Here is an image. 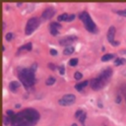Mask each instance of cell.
<instances>
[{
	"instance_id": "20",
	"label": "cell",
	"mask_w": 126,
	"mask_h": 126,
	"mask_svg": "<svg viewBox=\"0 0 126 126\" xmlns=\"http://www.w3.org/2000/svg\"><path fill=\"white\" fill-rule=\"evenodd\" d=\"M78 64V58H72V59H70L69 60V65L70 66H76Z\"/></svg>"
},
{
	"instance_id": "23",
	"label": "cell",
	"mask_w": 126,
	"mask_h": 126,
	"mask_svg": "<svg viewBox=\"0 0 126 126\" xmlns=\"http://www.w3.org/2000/svg\"><path fill=\"white\" fill-rule=\"evenodd\" d=\"M14 37V34L12 33V32H8L6 35H5V38H6V40H8V41H10V40H12V38Z\"/></svg>"
},
{
	"instance_id": "21",
	"label": "cell",
	"mask_w": 126,
	"mask_h": 126,
	"mask_svg": "<svg viewBox=\"0 0 126 126\" xmlns=\"http://www.w3.org/2000/svg\"><path fill=\"white\" fill-rule=\"evenodd\" d=\"M49 30H50V33H51L52 35H57V34H58V30H57V29L49 27Z\"/></svg>"
},
{
	"instance_id": "14",
	"label": "cell",
	"mask_w": 126,
	"mask_h": 126,
	"mask_svg": "<svg viewBox=\"0 0 126 126\" xmlns=\"http://www.w3.org/2000/svg\"><path fill=\"white\" fill-rule=\"evenodd\" d=\"M75 51V47L74 46H67V47H65L64 48V50H63V54L64 55H71L73 52Z\"/></svg>"
},
{
	"instance_id": "34",
	"label": "cell",
	"mask_w": 126,
	"mask_h": 126,
	"mask_svg": "<svg viewBox=\"0 0 126 126\" xmlns=\"http://www.w3.org/2000/svg\"><path fill=\"white\" fill-rule=\"evenodd\" d=\"M119 53H120V54H124V55H126V49H122V50H120Z\"/></svg>"
},
{
	"instance_id": "9",
	"label": "cell",
	"mask_w": 126,
	"mask_h": 126,
	"mask_svg": "<svg viewBox=\"0 0 126 126\" xmlns=\"http://www.w3.org/2000/svg\"><path fill=\"white\" fill-rule=\"evenodd\" d=\"M54 14H55L54 8H52V7H47V8L42 12L41 16H42V18H43L44 20H48V19H51V18L54 16Z\"/></svg>"
},
{
	"instance_id": "17",
	"label": "cell",
	"mask_w": 126,
	"mask_h": 126,
	"mask_svg": "<svg viewBox=\"0 0 126 126\" xmlns=\"http://www.w3.org/2000/svg\"><path fill=\"white\" fill-rule=\"evenodd\" d=\"M68 17H69V14L63 13V14H61V15H59V16L57 17V20H58L59 22H61V21H66V22H67Z\"/></svg>"
},
{
	"instance_id": "16",
	"label": "cell",
	"mask_w": 126,
	"mask_h": 126,
	"mask_svg": "<svg viewBox=\"0 0 126 126\" xmlns=\"http://www.w3.org/2000/svg\"><path fill=\"white\" fill-rule=\"evenodd\" d=\"M114 57V54H112V53H107V54H104V55H102V57H101V61H108V60H110V59H112Z\"/></svg>"
},
{
	"instance_id": "19",
	"label": "cell",
	"mask_w": 126,
	"mask_h": 126,
	"mask_svg": "<svg viewBox=\"0 0 126 126\" xmlns=\"http://www.w3.org/2000/svg\"><path fill=\"white\" fill-rule=\"evenodd\" d=\"M86 117H87V114H86L85 112H83V113H82V114H81L77 119H79V120H80V122H81L82 124H84V123H85V119H86Z\"/></svg>"
},
{
	"instance_id": "7",
	"label": "cell",
	"mask_w": 126,
	"mask_h": 126,
	"mask_svg": "<svg viewBox=\"0 0 126 126\" xmlns=\"http://www.w3.org/2000/svg\"><path fill=\"white\" fill-rule=\"evenodd\" d=\"M115 32H116V29H115V27H113V26L109 27L108 32H107V39H108V41H109L113 46H117V45L120 44L119 41H116V40L114 39Z\"/></svg>"
},
{
	"instance_id": "36",
	"label": "cell",
	"mask_w": 126,
	"mask_h": 126,
	"mask_svg": "<svg viewBox=\"0 0 126 126\" xmlns=\"http://www.w3.org/2000/svg\"><path fill=\"white\" fill-rule=\"evenodd\" d=\"M125 101H126V94H125Z\"/></svg>"
},
{
	"instance_id": "6",
	"label": "cell",
	"mask_w": 126,
	"mask_h": 126,
	"mask_svg": "<svg viewBox=\"0 0 126 126\" xmlns=\"http://www.w3.org/2000/svg\"><path fill=\"white\" fill-rule=\"evenodd\" d=\"M76 100V96L72 94H67L65 95H63L59 100H58V103L60 105H63V106H68V105H71L75 102Z\"/></svg>"
},
{
	"instance_id": "31",
	"label": "cell",
	"mask_w": 126,
	"mask_h": 126,
	"mask_svg": "<svg viewBox=\"0 0 126 126\" xmlns=\"http://www.w3.org/2000/svg\"><path fill=\"white\" fill-rule=\"evenodd\" d=\"M50 54H51L52 56H56V55L58 54V52H57V50H55V49H50Z\"/></svg>"
},
{
	"instance_id": "25",
	"label": "cell",
	"mask_w": 126,
	"mask_h": 126,
	"mask_svg": "<svg viewBox=\"0 0 126 126\" xmlns=\"http://www.w3.org/2000/svg\"><path fill=\"white\" fill-rule=\"evenodd\" d=\"M116 13H117L119 16H122V17H126V9H124V10H119V11H116Z\"/></svg>"
},
{
	"instance_id": "13",
	"label": "cell",
	"mask_w": 126,
	"mask_h": 126,
	"mask_svg": "<svg viewBox=\"0 0 126 126\" xmlns=\"http://www.w3.org/2000/svg\"><path fill=\"white\" fill-rule=\"evenodd\" d=\"M88 84H89V82H88V81H84V82H81V83H79V84L75 85V89H76L77 91L81 92V91H82L84 88H86V87L88 86Z\"/></svg>"
},
{
	"instance_id": "4",
	"label": "cell",
	"mask_w": 126,
	"mask_h": 126,
	"mask_svg": "<svg viewBox=\"0 0 126 126\" xmlns=\"http://www.w3.org/2000/svg\"><path fill=\"white\" fill-rule=\"evenodd\" d=\"M40 24V21L37 17H32L31 18L28 22H27V25H26V29H25V32H26V34L27 35H30L32 34L39 26Z\"/></svg>"
},
{
	"instance_id": "26",
	"label": "cell",
	"mask_w": 126,
	"mask_h": 126,
	"mask_svg": "<svg viewBox=\"0 0 126 126\" xmlns=\"http://www.w3.org/2000/svg\"><path fill=\"white\" fill-rule=\"evenodd\" d=\"M11 122V118L9 116H4V125H8L9 123Z\"/></svg>"
},
{
	"instance_id": "32",
	"label": "cell",
	"mask_w": 126,
	"mask_h": 126,
	"mask_svg": "<svg viewBox=\"0 0 126 126\" xmlns=\"http://www.w3.org/2000/svg\"><path fill=\"white\" fill-rule=\"evenodd\" d=\"M47 66H48V68H50L51 70H55V69H56V66H55V65H53L52 63H48V65H47Z\"/></svg>"
},
{
	"instance_id": "12",
	"label": "cell",
	"mask_w": 126,
	"mask_h": 126,
	"mask_svg": "<svg viewBox=\"0 0 126 126\" xmlns=\"http://www.w3.org/2000/svg\"><path fill=\"white\" fill-rule=\"evenodd\" d=\"M20 88V83L19 82H17V81H12L10 84H9V89H10V91H12V92H16V91H18V89Z\"/></svg>"
},
{
	"instance_id": "5",
	"label": "cell",
	"mask_w": 126,
	"mask_h": 126,
	"mask_svg": "<svg viewBox=\"0 0 126 126\" xmlns=\"http://www.w3.org/2000/svg\"><path fill=\"white\" fill-rule=\"evenodd\" d=\"M107 82H108L107 80H105L103 77H101V76L99 75L98 77L92 79L90 83H91V87H92V89H93L94 91H98V90L102 89V88L107 84Z\"/></svg>"
},
{
	"instance_id": "22",
	"label": "cell",
	"mask_w": 126,
	"mask_h": 126,
	"mask_svg": "<svg viewBox=\"0 0 126 126\" xmlns=\"http://www.w3.org/2000/svg\"><path fill=\"white\" fill-rule=\"evenodd\" d=\"M49 27H51V28H55V29L59 30V29L61 28V25H60L59 23H51V24L49 25Z\"/></svg>"
},
{
	"instance_id": "30",
	"label": "cell",
	"mask_w": 126,
	"mask_h": 126,
	"mask_svg": "<svg viewBox=\"0 0 126 126\" xmlns=\"http://www.w3.org/2000/svg\"><path fill=\"white\" fill-rule=\"evenodd\" d=\"M74 19H75V15H74V14H71V15H69V17H68L67 22H71V21H73Z\"/></svg>"
},
{
	"instance_id": "3",
	"label": "cell",
	"mask_w": 126,
	"mask_h": 126,
	"mask_svg": "<svg viewBox=\"0 0 126 126\" xmlns=\"http://www.w3.org/2000/svg\"><path fill=\"white\" fill-rule=\"evenodd\" d=\"M79 19L84 23V26H85V28H86V30H87L88 32H92V33L97 32V28H96L94 22L92 20L90 14H89L88 12L84 11V12L80 13V14H79Z\"/></svg>"
},
{
	"instance_id": "35",
	"label": "cell",
	"mask_w": 126,
	"mask_h": 126,
	"mask_svg": "<svg viewBox=\"0 0 126 126\" xmlns=\"http://www.w3.org/2000/svg\"><path fill=\"white\" fill-rule=\"evenodd\" d=\"M71 126H77V124H76V123H73V124H72Z\"/></svg>"
},
{
	"instance_id": "24",
	"label": "cell",
	"mask_w": 126,
	"mask_h": 126,
	"mask_svg": "<svg viewBox=\"0 0 126 126\" xmlns=\"http://www.w3.org/2000/svg\"><path fill=\"white\" fill-rule=\"evenodd\" d=\"M74 78H75L76 80H80V79L83 78V74L80 73V72H76V73L74 74Z\"/></svg>"
},
{
	"instance_id": "10",
	"label": "cell",
	"mask_w": 126,
	"mask_h": 126,
	"mask_svg": "<svg viewBox=\"0 0 126 126\" xmlns=\"http://www.w3.org/2000/svg\"><path fill=\"white\" fill-rule=\"evenodd\" d=\"M32 49V42H29V43H27V44H25V45L21 46V47L18 49V51H17V54L19 55V54H21L22 52L31 51Z\"/></svg>"
},
{
	"instance_id": "18",
	"label": "cell",
	"mask_w": 126,
	"mask_h": 126,
	"mask_svg": "<svg viewBox=\"0 0 126 126\" xmlns=\"http://www.w3.org/2000/svg\"><path fill=\"white\" fill-rule=\"evenodd\" d=\"M55 81H56V79H55L54 77H48L47 80L45 81V85H47V86H51V85H53V84L55 83Z\"/></svg>"
},
{
	"instance_id": "1",
	"label": "cell",
	"mask_w": 126,
	"mask_h": 126,
	"mask_svg": "<svg viewBox=\"0 0 126 126\" xmlns=\"http://www.w3.org/2000/svg\"><path fill=\"white\" fill-rule=\"evenodd\" d=\"M39 120V113L33 108H27L11 118L12 126H34Z\"/></svg>"
},
{
	"instance_id": "2",
	"label": "cell",
	"mask_w": 126,
	"mask_h": 126,
	"mask_svg": "<svg viewBox=\"0 0 126 126\" xmlns=\"http://www.w3.org/2000/svg\"><path fill=\"white\" fill-rule=\"evenodd\" d=\"M18 77L27 90H30L35 84V76L31 69L24 68L21 71H18Z\"/></svg>"
},
{
	"instance_id": "15",
	"label": "cell",
	"mask_w": 126,
	"mask_h": 126,
	"mask_svg": "<svg viewBox=\"0 0 126 126\" xmlns=\"http://www.w3.org/2000/svg\"><path fill=\"white\" fill-rule=\"evenodd\" d=\"M125 63H126V59H125V58H121V57L117 58V59L114 61V65H115V66H120V65H123V64H125Z\"/></svg>"
},
{
	"instance_id": "33",
	"label": "cell",
	"mask_w": 126,
	"mask_h": 126,
	"mask_svg": "<svg viewBox=\"0 0 126 126\" xmlns=\"http://www.w3.org/2000/svg\"><path fill=\"white\" fill-rule=\"evenodd\" d=\"M120 101H121V96L118 95V96L116 97V102H117V103H120Z\"/></svg>"
},
{
	"instance_id": "11",
	"label": "cell",
	"mask_w": 126,
	"mask_h": 126,
	"mask_svg": "<svg viewBox=\"0 0 126 126\" xmlns=\"http://www.w3.org/2000/svg\"><path fill=\"white\" fill-rule=\"evenodd\" d=\"M99 75H100L101 77H103L105 80L109 81L110 77L112 76V69H111V68H106V69H104Z\"/></svg>"
},
{
	"instance_id": "29",
	"label": "cell",
	"mask_w": 126,
	"mask_h": 126,
	"mask_svg": "<svg viewBox=\"0 0 126 126\" xmlns=\"http://www.w3.org/2000/svg\"><path fill=\"white\" fill-rule=\"evenodd\" d=\"M83 112H84V111H83L82 109H78V110L76 111V113H75V116H76V118H78V117H79V116H80V115H81Z\"/></svg>"
},
{
	"instance_id": "27",
	"label": "cell",
	"mask_w": 126,
	"mask_h": 126,
	"mask_svg": "<svg viewBox=\"0 0 126 126\" xmlns=\"http://www.w3.org/2000/svg\"><path fill=\"white\" fill-rule=\"evenodd\" d=\"M58 68H59V73H60L61 75H63V74L65 73V68H64V66H63V65H60Z\"/></svg>"
},
{
	"instance_id": "28",
	"label": "cell",
	"mask_w": 126,
	"mask_h": 126,
	"mask_svg": "<svg viewBox=\"0 0 126 126\" xmlns=\"http://www.w3.org/2000/svg\"><path fill=\"white\" fill-rule=\"evenodd\" d=\"M36 68H37V64H36V63H33V64H32V66L30 69H31V70H32L33 73H35V70H36Z\"/></svg>"
},
{
	"instance_id": "8",
	"label": "cell",
	"mask_w": 126,
	"mask_h": 126,
	"mask_svg": "<svg viewBox=\"0 0 126 126\" xmlns=\"http://www.w3.org/2000/svg\"><path fill=\"white\" fill-rule=\"evenodd\" d=\"M77 39V36L76 35H68V36H65L63 38H61L59 40V44L60 45H63V46H71V43L74 42L75 40Z\"/></svg>"
}]
</instances>
